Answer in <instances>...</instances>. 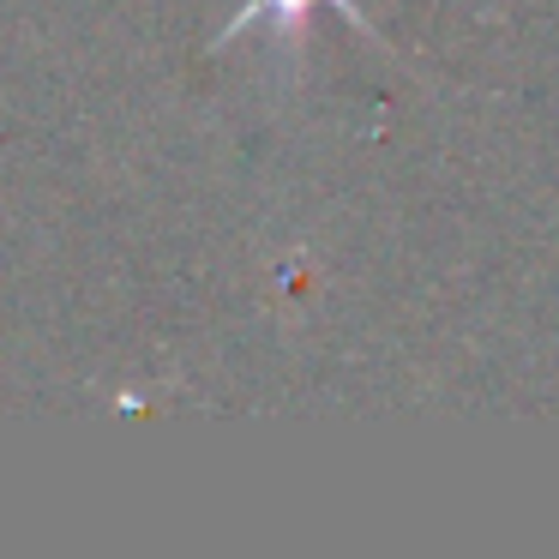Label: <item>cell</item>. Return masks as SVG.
Segmentation results:
<instances>
[{
	"mask_svg": "<svg viewBox=\"0 0 559 559\" xmlns=\"http://www.w3.org/2000/svg\"><path fill=\"white\" fill-rule=\"evenodd\" d=\"M313 7H337V13L349 19L355 31H367V37H373V25H367V13L355 7V0H247L241 13L229 19V31H223L217 43L241 37V31H253L259 19H271V25H277V37L289 43V49H301V37H307V19H313Z\"/></svg>",
	"mask_w": 559,
	"mask_h": 559,
	"instance_id": "6da1fadb",
	"label": "cell"
}]
</instances>
